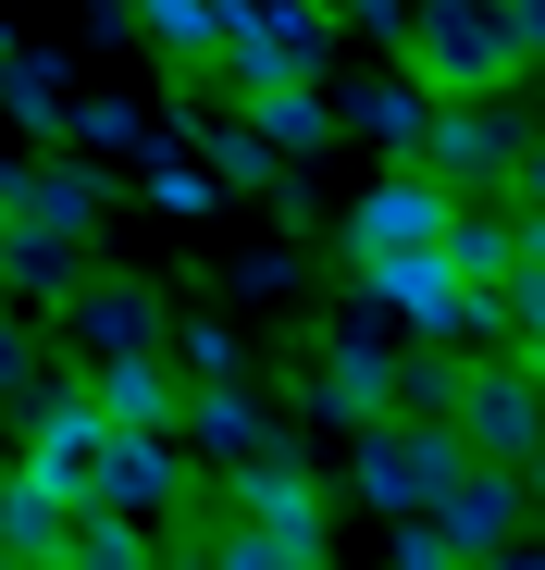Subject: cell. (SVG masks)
<instances>
[{
  "mask_svg": "<svg viewBox=\"0 0 545 570\" xmlns=\"http://www.w3.org/2000/svg\"><path fill=\"white\" fill-rule=\"evenodd\" d=\"M87 13H100V26H125V0H87Z\"/></svg>",
  "mask_w": 545,
  "mask_h": 570,
  "instance_id": "cell-29",
  "label": "cell"
},
{
  "mask_svg": "<svg viewBox=\"0 0 545 570\" xmlns=\"http://www.w3.org/2000/svg\"><path fill=\"white\" fill-rule=\"evenodd\" d=\"M446 397H459V372H446L434 347H422V360H397V410H446Z\"/></svg>",
  "mask_w": 545,
  "mask_h": 570,
  "instance_id": "cell-23",
  "label": "cell"
},
{
  "mask_svg": "<svg viewBox=\"0 0 545 570\" xmlns=\"http://www.w3.org/2000/svg\"><path fill=\"white\" fill-rule=\"evenodd\" d=\"M149 298H161V285H87V298H75V335L100 347V360H112V347H161V311H149Z\"/></svg>",
  "mask_w": 545,
  "mask_h": 570,
  "instance_id": "cell-16",
  "label": "cell"
},
{
  "mask_svg": "<svg viewBox=\"0 0 545 570\" xmlns=\"http://www.w3.org/2000/svg\"><path fill=\"white\" fill-rule=\"evenodd\" d=\"M38 385V347H26V323H0V397H26Z\"/></svg>",
  "mask_w": 545,
  "mask_h": 570,
  "instance_id": "cell-25",
  "label": "cell"
},
{
  "mask_svg": "<svg viewBox=\"0 0 545 570\" xmlns=\"http://www.w3.org/2000/svg\"><path fill=\"white\" fill-rule=\"evenodd\" d=\"M187 372H236V335L224 323H187Z\"/></svg>",
  "mask_w": 545,
  "mask_h": 570,
  "instance_id": "cell-26",
  "label": "cell"
},
{
  "mask_svg": "<svg viewBox=\"0 0 545 570\" xmlns=\"http://www.w3.org/2000/svg\"><path fill=\"white\" fill-rule=\"evenodd\" d=\"M521 372H533V385H545V335H521Z\"/></svg>",
  "mask_w": 545,
  "mask_h": 570,
  "instance_id": "cell-27",
  "label": "cell"
},
{
  "mask_svg": "<svg viewBox=\"0 0 545 570\" xmlns=\"http://www.w3.org/2000/svg\"><path fill=\"white\" fill-rule=\"evenodd\" d=\"M446 212H459V186H434L422 161H397V174H373V186L347 199V248H359V261L422 248V236H446Z\"/></svg>",
  "mask_w": 545,
  "mask_h": 570,
  "instance_id": "cell-6",
  "label": "cell"
},
{
  "mask_svg": "<svg viewBox=\"0 0 545 570\" xmlns=\"http://www.w3.org/2000/svg\"><path fill=\"white\" fill-rule=\"evenodd\" d=\"M38 410H26V471H38V484L62 497V509H87V484H100V397H87V385H26Z\"/></svg>",
  "mask_w": 545,
  "mask_h": 570,
  "instance_id": "cell-5",
  "label": "cell"
},
{
  "mask_svg": "<svg viewBox=\"0 0 545 570\" xmlns=\"http://www.w3.org/2000/svg\"><path fill=\"white\" fill-rule=\"evenodd\" d=\"M335 13H347V26H359V38H385V50H397V38H409V0H335Z\"/></svg>",
  "mask_w": 545,
  "mask_h": 570,
  "instance_id": "cell-24",
  "label": "cell"
},
{
  "mask_svg": "<svg viewBox=\"0 0 545 570\" xmlns=\"http://www.w3.org/2000/svg\"><path fill=\"white\" fill-rule=\"evenodd\" d=\"M100 212H112V174H100V161H13V224L100 236Z\"/></svg>",
  "mask_w": 545,
  "mask_h": 570,
  "instance_id": "cell-9",
  "label": "cell"
},
{
  "mask_svg": "<svg viewBox=\"0 0 545 570\" xmlns=\"http://www.w3.org/2000/svg\"><path fill=\"white\" fill-rule=\"evenodd\" d=\"M521 459H459L446 471V497H434V533H446V558H496L508 533H521Z\"/></svg>",
  "mask_w": 545,
  "mask_h": 570,
  "instance_id": "cell-8",
  "label": "cell"
},
{
  "mask_svg": "<svg viewBox=\"0 0 545 570\" xmlns=\"http://www.w3.org/2000/svg\"><path fill=\"white\" fill-rule=\"evenodd\" d=\"M272 174H286V149H272L260 125H224V137H211V186H236V199H260Z\"/></svg>",
  "mask_w": 545,
  "mask_h": 570,
  "instance_id": "cell-20",
  "label": "cell"
},
{
  "mask_svg": "<svg viewBox=\"0 0 545 570\" xmlns=\"http://www.w3.org/2000/svg\"><path fill=\"white\" fill-rule=\"evenodd\" d=\"M62 137H87V149H112V161H149L161 137H149V112H125V100H75V125Z\"/></svg>",
  "mask_w": 545,
  "mask_h": 570,
  "instance_id": "cell-21",
  "label": "cell"
},
{
  "mask_svg": "<svg viewBox=\"0 0 545 570\" xmlns=\"http://www.w3.org/2000/svg\"><path fill=\"white\" fill-rule=\"evenodd\" d=\"M323 100H335L347 137H373L385 161H409V149H422V112H434V87H422V75H359V87H323Z\"/></svg>",
  "mask_w": 545,
  "mask_h": 570,
  "instance_id": "cell-11",
  "label": "cell"
},
{
  "mask_svg": "<svg viewBox=\"0 0 545 570\" xmlns=\"http://www.w3.org/2000/svg\"><path fill=\"white\" fill-rule=\"evenodd\" d=\"M236 471V521H260L272 546H286V558H323V497H310V471L286 459V446H248V459H224Z\"/></svg>",
  "mask_w": 545,
  "mask_h": 570,
  "instance_id": "cell-7",
  "label": "cell"
},
{
  "mask_svg": "<svg viewBox=\"0 0 545 570\" xmlns=\"http://www.w3.org/2000/svg\"><path fill=\"white\" fill-rule=\"evenodd\" d=\"M0 285H26V298H75V236L13 224V236H0Z\"/></svg>",
  "mask_w": 545,
  "mask_h": 570,
  "instance_id": "cell-18",
  "label": "cell"
},
{
  "mask_svg": "<svg viewBox=\"0 0 545 570\" xmlns=\"http://www.w3.org/2000/svg\"><path fill=\"white\" fill-rule=\"evenodd\" d=\"M409 75L422 87H508L533 50H521V26L496 13V0H409Z\"/></svg>",
  "mask_w": 545,
  "mask_h": 570,
  "instance_id": "cell-1",
  "label": "cell"
},
{
  "mask_svg": "<svg viewBox=\"0 0 545 570\" xmlns=\"http://www.w3.org/2000/svg\"><path fill=\"white\" fill-rule=\"evenodd\" d=\"M248 125L298 161V149H323V137H335V100H323V75H260V87H248Z\"/></svg>",
  "mask_w": 545,
  "mask_h": 570,
  "instance_id": "cell-13",
  "label": "cell"
},
{
  "mask_svg": "<svg viewBox=\"0 0 545 570\" xmlns=\"http://www.w3.org/2000/svg\"><path fill=\"white\" fill-rule=\"evenodd\" d=\"M149 212H174V224H199V212H224V186H211L199 161H174V149H149Z\"/></svg>",
  "mask_w": 545,
  "mask_h": 570,
  "instance_id": "cell-22",
  "label": "cell"
},
{
  "mask_svg": "<svg viewBox=\"0 0 545 570\" xmlns=\"http://www.w3.org/2000/svg\"><path fill=\"white\" fill-rule=\"evenodd\" d=\"M125 26L149 50H174V62H211L224 50V0H125Z\"/></svg>",
  "mask_w": 545,
  "mask_h": 570,
  "instance_id": "cell-17",
  "label": "cell"
},
{
  "mask_svg": "<svg viewBox=\"0 0 545 570\" xmlns=\"http://www.w3.org/2000/svg\"><path fill=\"white\" fill-rule=\"evenodd\" d=\"M422 174L459 186V199L521 174V125L496 112V87H434V112H422Z\"/></svg>",
  "mask_w": 545,
  "mask_h": 570,
  "instance_id": "cell-3",
  "label": "cell"
},
{
  "mask_svg": "<svg viewBox=\"0 0 545 570\" xmlns=\"http://www.w3.org/2000/svg\"><path fill=\"white\" fill-rule=\"evenodd\" d=\"M0 50H13V13H0Z\"/></svg>",
  "mask_w": 545,
  "mask_h": 570,
  "instance_id": "cell-30",
  "label": "cell"
},
{
  "mask_svg": "<svg viewBox=\"0 0 545 570\" xmlns=\"http://www.w3.org/2000/svg\"><path fill=\"white\" fill-rule=\"evenodd\" d=\"M434 248L459 261L472 285H508V261H521V224H496V212H472V199H459V212H446V236H434Z\"/></svg>",
  "mask_w": 545,
  "mask_h": 570,
  "instance_id": "cell-19",
  "label": "cell"
},
{
  "mask_svg": "<svg viewBox=\"0 0 545 570\" xmlns=\"http://www.w3.org/2000/svg\"><path fill=\"white\" fill-rule=\"evenodd\" d=\"M187 434H199L211 459H248V446H272V410L236 385V372H199V397H187Z\"/></svg>",
  "mask_w": 545,
  "mask_h": 570,
  "instance_id": "cell-15",
  "label": "cell"
},
{
  "mask_svg": "<svg viewBox=\"0 0 545 570\" xmlns=\"http://www.w3.org/2000/svg\"><path fill=\"white\" fill-rule=\"evenodd\" d=\"M0 236H13V161H0Z\"/></svg>",
  "mask_w": 545,
  "mask_h": 570,
  "instance_id": "cell-28",
  "label": "cell"
},
{
  "mask_svg": "<svg viewBox=\"0 0 545 570\" xmlns=\"http://www.w3.org/2000/svg\"><path fill=\"white\" fill-rule=\"evenodd\" d=\"M310 410L323 422H385L397 410V360H385V323H359L323 372H310Z\"/></svg>",
  "mask_w": 545,
  "mask_h": 570,
  "instance_id": "cell-10",
  "label": "cell"
},
{
  "mask_svg": "<svg viewBox=\"0 0 545 570\" xmlns=\"http://www.w3.org/2000/svg\"><path fill=\"white\" fill-rule=\"evenodd\" d=\"M446 422H459L472 459H545V385H533L521 360H496V347H484V372H459Z\"/></svg>",
  "mask_w": 545,
  "mask_h": 570,
  "instance_id": "cell-4",
  "label": "cell"
},
{
  "mask_svg": "<svg viewBox=\"0 0 545 570\" xmlns=\"http://www.w3.org/2000/svg\"><path fill=\"white\" fill-rule=\"evenodd\" d=\"M459 459H472V446H459L446 410H385V422H359V497H373L385 521H397V509H434Z\"/></svg>",
  "mask_w": 545,
  "mask_h": 570,
  "instance_id": "cell-2",
  "label": "cell"
},
{
  "mask_svg": "<svg viewBox=\"0 0 545 570\" xmlns=\"http://www.w3.org/2000/svg\"><path fill=\"white\" fill-rule=\"evenodd\" d=\"M87 397H100V422H187V385H174L161 347H112L87 372Z\"/></svg>",
  "mask_w": 545,
  "mask_h": 570,
  "instance_id": "cell-12",
  "label": "cell"
},
{
  "mask_svg": "<svg viewBox=\"0 0 545 570\" xmlns=\"http://www.w3.org/2000/svg\"><path fill=\"white\" fill-rule=\"evenodd\" d=\"M0 112L38 125V137H62L75 125V62L62 50H0Z\"/></svg>",
  "mask_w": 545,
  "mask_h": 570,
  "instance_id": "cell-14",
  "label": "cell"
},
{
  "mask_svg": "<svg viewBox=\"0 0 545 570\" xmlns=\"http://www.w3.org/2000/svg\"><path fill=\"white\" fill-rule=\"evenodd\" d=\"M533 62H545V38H533Z\"/></svg>",
  "mask_w": 545,
  "mask_h": 570,
  "instance_id": "cell-31",
  "label": "cell"
}]
</instances>
